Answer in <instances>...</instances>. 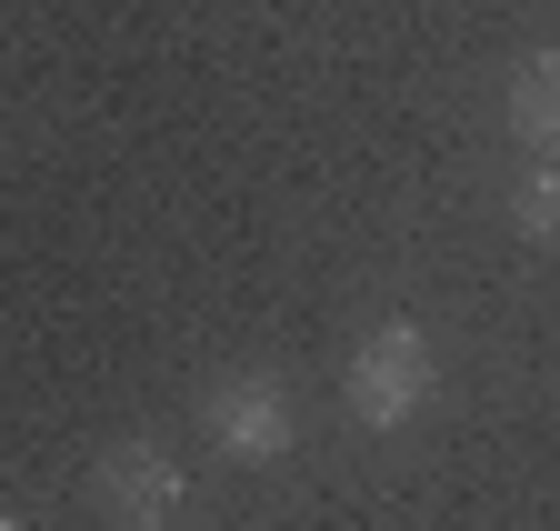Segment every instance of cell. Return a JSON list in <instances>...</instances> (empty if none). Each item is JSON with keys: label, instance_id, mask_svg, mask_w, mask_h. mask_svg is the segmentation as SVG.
Returning <instances> with one entry per match:
<instances>
[{"label": "cell", "instance_id": "cell-1", "mask_svg": "<svg viewBox=\"0 0 560 531\" xmlns=\"http://www.w3.org/2000/svg\"><path fill=\"white\" fill-rule=\"evenodd\" d=\"M340 402L361 431H410L420 412L441 402V351L420 321H371L350 342V371H340Z\"/></svg>", "mask_w": 560, "mask_h": 531}, {"label": "cell", "instance_id": "cell-2", "mask_svg": "<svg viewBox=\"0 0 560 531\" xmlns=\"http://www.w3.org/2000/svg\"><path fill=\"white\" fill-rule=\"evenodd\" d=\"M200 431H210V451L231 472H270L301 441V402H291L280 371H210L200 381Z\"/></svg>", "mask_w": 560, "mask_h": 531}, {"label": "cell", "instance_id": "cell-3", "mask_svg": "<svg viewBox=\"0 0 560 531\" xmlns=\"http://www.w3.org/2000/svg\"><path fill=\"white\" fill-rule=\"evenodd\" d=\"M91 501L110 511V531H171V521H190V482H180L171 441H151V431H120V441L91 451Z\"/></svg>", "mask_w": 560, "mask_h": 531}, {"label": "cell", "instance_id": "cell-4", "mask_svg": "<svg viewBox=\"0 0 560 531\" xmlns=\"http://www.w3.org/2000/svg\"><path fill=\"white\" fill-rule=\"evenodd\" d=\"M501 120L530 161H560V50H521L501 81Z\"/></svg>", "mask_w": 560, "mask_h": 531}, {"label": "cell", "instance_id": "cell-5", "mask_svg": "<svg viewBox=\"0 0 560 531\" xmlns=\"http://www.w3.org/2000/svg\"><path fill=\"white\" fill-rule=\"evenodd\" d=\"M511 231L530 241V251H550L560 241V161H521V181H511Z\"/></svg>", "mask_w": 560, "mask_h": 531}, {"label": "cell", "instance_id": "cell-6", "mask_svg": "<svg viewBox=\"0 0 560 531\" xmlns=\"http://www.w3.org/2000/svg\"><path fill=\"white\" fill-rule=\"evenodd\" d=\"M0 531H31V521H21V501H0Z\"/></svg>", "mask_w": 560, "mask_h": 531}, {"label": "cell", "instance_id": "cell-7", "mask_svg": "<svg viewBox=\"0 0 560 531\" xmlns=\"http://www.w3.org/2000/svg\"><path fill=\"white\" fill-rule=\"evenodd\" d=\"M171 531H221V521H171Z\"/></svg>", "mask_w": 560, "mask_h": 531}]
</instances>
